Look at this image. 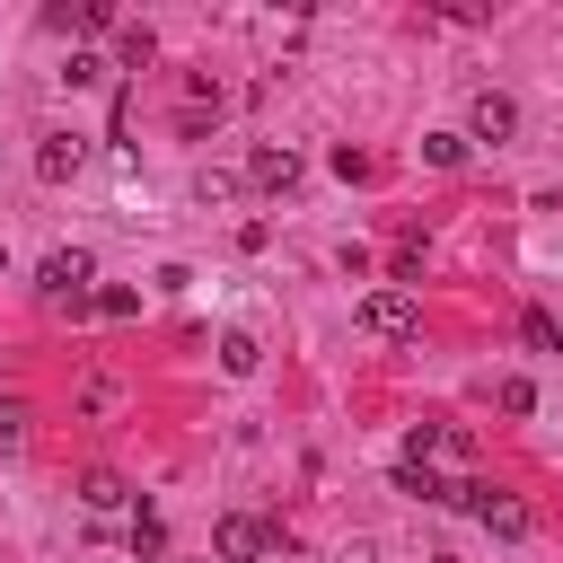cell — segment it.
Wrapping results in <instances>:
<instances>
[{"label":"cell","mask_w":563,"mask_h":563,"mask_svg":"<svg viewBox=\"0 0 563 563\" xmlns=\"http://www.w3.org/2000/svg\"><path fill=\"white\" fill-rule=\"evenodd\" d=\"M211 545H220V563H282V528L255 519V510H229L211 528Z\"/></svg>","instance_id":"6da1fadb"},{"label":"cell","mask_w":563,"mask_h":563,"mask_svg":"<svg viewBox=\"0 0 563 563\" xmlns=\"http://www.w3.org/2000/svg\"><path fill=\"white\" fill-rule=\"evenodd\" d=\"M361 334H378V343H413V334H422L413 290H369V299H361Z\"/></svg>","instance_id":"7a4b0ae2"},{"label":"cell","mask_w":563,"mask_h":563,"mask_svg":"<svg viewBox=\"0 0 563 563\" xmlns=\"http://www.w3.org/2000/svg\"><path fill=\"white\" fill-rule=\"evenodd\" d=\"M35 282H44V299H70V308H79L88 282H97V255H88V246H53V255L35 264Z\"/></svg>","instance_id":"3957f363"},{"label":"cell","mask_w":563,"mask_h":563,"mask_svg":"<svg viewBox=\"0 0 563 563\" xmlns=\"http://www.w3.org/2000/svg\"><path fill=\"white\" fill-rule=\"evenodd\" d=\"M466 132H475V141H510V132H519V106H510L501 88H475V106H466Z\"/></svg>","instance_id":"277c9868"},{"label":"cell","mask_w":563,"mask_h":563,"mask_svg":"<svg viewBox=\"0 0 563 563\" xmlns=\"http://www.w3.org/2000/svg\"><path fill=\"white\" fill-rule=\"evenodd\" d=\"M35 176H44V185H70V176H79V132H44Z\"/></svg>","instance_id":"5b68a950"},{"label":"cell","mask_w":563,"mask_h":563,"mask_svg":"<svg viewBox=\"0 0 563 563\" xmlns=\"http://www.w3.org/2000/svg\"><path fill=\"white\" fill-rule=\"evenodd\" d=\"M246 176H255L264 194H290V185H299V150H255V158H246Z\"/></svg>","instance_id":"8992f818"},{"label":"cell","mask_w":563,"mask_h":563,"mask_svg":"<svg viewBox=\"0 0 563 563\" xmlns=\"http://www.w3.org/2000/svg\"><path fill=\"white\" fill-rule=\"evenodd\" d=\"M396 493H413V501H449V484H440L422 457H405V466H396Z\"/></svg>","instance_id":"52a82bcc"},{"label":"cell","mask_w":563,"mask_h":563,"mask_svg":"<svg viewBox=\"0 0 563 563\" xmlns=\"http://www.w3.org/2000/svg\"><path fill=\"white\" fill-rule=\"evenodd\" d=\"M422 158L431 167H466V132H422Z\"/></svg>","instance_id":"ba28073f"},{"label":"cell","mask_w":563,"mask_h":563,"mask_svg":"<svg viewBox=\"0 0 563 563\" xmlns=\"http://www.w3.org/2000/svg\"><path fill=\"white\" fill-rule=\"evenodd\" d=\"M493 405H501V413H537V387H528V378H501Z\"/></svg>","instance_id":"9c48e42d"},{"label":"cell","mask_w":563,"mask_h":563,"mask_svg":"<svg viewBox=\"0 0 563 563\" xmlns=\"http://www.w3.org/2000/svg\"><path fill=\"white\" fill-rule=\"evenodd\" d=\"M132 554H158V563H167V537H158V510H141V519H132Z\"/></svg>","instance_id":"30bf717a"},{"label":"cell","mask_w":563,"mask_h":563,"mask_svg":"<svg viewBox=\"0 0 563 563\" xmlns=\"http://www.w3.org/2000/svg\"><path fill=\"white\" fill-rule=\"evenodd\" d=\"M97 317H141V290H123V282H114V290H97Z\"/></svg>","instance_id":"8fae6325"},{"label":"cell","mask_w":563,"mask_h":563,"mask_svg":"<svg viewBox=\"0 0 563 563\" xmlns=\"http://www.w3.org/2000/svg\"><path fill=\"white\" fill-rule=\"evenodd\" d=\"M150 53H158V44H150V26H123V70H141Z\"/></svg>","instance_id":"7c38bea8"},{"label":"cell","mask_w":563,"mask_h":563,"mask_svg":"<svg viewBox=\"0 0 563 563\" xmlns=\"http://www.w3.org/2000/svg\"><path fill=\"white\" fill-rule=\"evenodd\" d=\"M220 369H255V334H229L220 343Z\"/></svg>","instance_id":"4fadbf2b"},{"label":"cell","mask_w":563,"mask_h":563,"mask_svg":"<svg viewBox=\"0 0 563 563\" xmlns=\"http://www.w3.org/2000/svg\"><path fill=\"white\" fill-rule=\"evenodd\" d=\"M123 501V475H88V510H114Z\"/></svg>","instance_id":"5bb4252c"},{"label":"cell","mask_w":563,"mask_h":563,"mask_svg":"<svg viewBox=\"0 0 563 563\" xmlns=\"http://www.w3.org/2000/svg\"><path fill=\"white\" fill-rule=\"evenodd\" d=\"M554 352H563V325H554Z\"/></svg>","instance_id":"9a60e30c"},{"label":"cell","mask_w":563,"mask_h":563,"mask_svg":"<svg viewBox=\"0 0 563 563\" xmlns=\"http://www.w3.org/2000/svg\"><path fill=\"white\" fill-rule=\"evenodd\" d=\"M167 563H185V554H167Z\"/></svg>","instance_id":"2e32d148"},{"label":"cell","mask_w":563,"mask_h":563,"mask_svg":"<svg viewBox=\"0 0 563 563\" xmlns=\"http://www.w3.org/2000/svg\"><path fill=\"white\" fill-rule=\"evenodd\" d=\"M0 264H9V246H0Z\"/></svg>","instance_id":"e0dca14e"}]
</instances>
